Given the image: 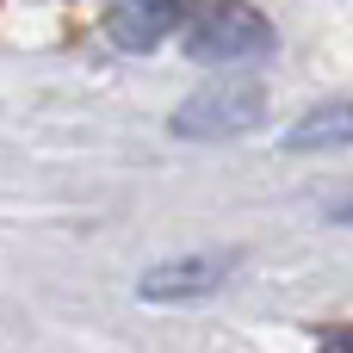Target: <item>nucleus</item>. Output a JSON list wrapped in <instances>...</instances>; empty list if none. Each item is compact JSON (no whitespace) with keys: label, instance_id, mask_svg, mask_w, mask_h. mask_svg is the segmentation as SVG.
Here are the masks:
<instances>
[{"label":"nucleus","instance_id":"3","mask_svg":"<svg viewBox=\"0 0 353 353\" xmlns=\"http://www.w3.org/2000/svg\"><path fill=\"white\" fill-rule=\"evenodd\" d=\"M186 12H192V0H112V12H105V31H112V43H124V50H155L174 25H186Z\"/></svg>","mask_w":353,"mask_h":353},{"label":"nucleus","instance_id":"4","mask_svg":"<svg viewBox=\"0 0 353 353\" xmlns=\"http://www.w3.org/2000/svg\"><path fill=\"white\" fill-rule=\"evenodd\" d=\"M223 261L217 254H180V261H168V267H155V273H143V298L149 304H186V298H211L217 285H223Z\"/></svg>","mask_w":353,"mask_h":353},{"label":"nucleus","instance_id":"2","mask_svg":"<svg viewBox=\"0 0 353 353\" xmlns=\"http://www.w3.org/2000/svg\"><path fill=\"white\" fill-rule=\"evenodd\" d=\"M267 50H273V25H267V12L248 6V0L211 6V12L186 31V56H192V62H254V56H267Z\"/></svg>","mask_w":353,"mask_h":353},{"label":"nucleus","instance_id":"6","mask_svg":"<svg viewBox=\"0 0 353 353\" xmlns=\"http://www.w3.org/2000/svg\"><path fill=\"white\" fill-rule=\"evenodd\" d=\"M316 353H353V323H335L316 335Z\"/></svg>","mask_w":353,"mask_h":353},{"label":"nucleus","instance_id":"5","mask_svg":"<svg viewBox=\"0 0 353 353\" xmlns=\"http://www.w3.org/2000/svg\"><path fill=\"white\" fill-rule=\"evenodd\" d=\"M347 143H353V99H329L285 130V149H347Z\"/></svg>","mask_w":353,"mask_h":353},{"label":"nucleus","instance_id":"1","mask_svg":"<svg viewBox=\"0 0 353 353\" xmlns=\"http://www.w3.org/2000/svg\"><path fill=\"white\" fill-rule=\"evenodd\" d=\"M261 118H267V87L248 81V74H217V81H205L192 99L174 105V137L223 143V137H248Z\"/></svg>","mask_w":353,"mask_h":353}]
</instances>
